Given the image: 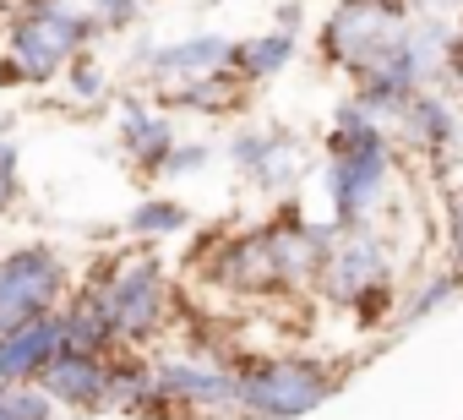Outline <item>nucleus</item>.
Instances as JSON below:
<instances>
[{"label": "nucleus", "instance_id": "nucleus-1", "mask_svg": "<svg viewBox=\"0 0 463 420\" xmlns=\"http://www.w3.org/2000/svg\"><path fill=\"white\" fill-rule=\"evenodd\" d=\"M322 191H327V219L338 230H371L398 180V142L392 131L349 93L327 120L322 148Z\"/></svg>", "mask_w": 463, "mask_h": 420}, {"label": "nucleus", "instance_id": "nucleus-2", "mask_svg": "<svg viewBox=\"0 0 463 420\" xmlns=\"http://www.w3.org/2000/svg\"><path fill=\"white\" fill-rule=\"evenodd\" d=\"M104 28L82 0H23L6 17V55H0V88H44L66 72L71 55L93 50Z\"/></svg>", "mask_w": 463, "mask_h": 420}, {"label": "nucleus", "instance_id": "nucleus-3", "mask_svg": "<svg viewBox=\"0 0 463 420\" xmlns=\"http://www.w3.org/2000/svg\"><path fill=\"white\" fill-rule=\"evenodd\" d=\"M93 295V306L104 311L109 333L120 349H147L169 333L175 322V284L169 268L147 252V246H126L115 257L99 262V273L82 284Z\"/></svg>", "mask_w": 463, "mask_h": 420}, {"label": "nucleus", "instance_id": "nucleus-4", "mask_svg": "<svg viewBox=\"0 0 463 420\" xmlns=\"http://www.w3.org/2000/svg\"><path fill=\"white\" fill-rule=\"evenodd\" d=\"M344 371L311 355H262L241 360V415L246 420H306L338 398Z\"/></svg>", "mask_w": 463, "mask_h": 420}, {"label": "nucleus", "instance_id": "nucleus-5", "mask_svg": "<svg viewBox=\"0 0 463 420\" xmlns=\"http://www.w3.org/2000/svg\"><path fill=\"white\" fill-rule=\"evenodd\" d=\"M409 23H414L409 0H333V12L317 28V55L327 72H344L354 82L403 44Z\"/></svg>", "mask_w": 463, "mask_h": 420}, {"label": "nucleus", "instance_id": "nucleus-6", "mask_svg": "<svg viewBox=\"0 0 463 420\" xmlns=\"http://www.w3.org/2000/svg\"><path fill=\"white\" fill-rule=\"evenodd\" d=\"M66 301H71V273L55 246L28 241V246L0 252V333L55 317Z\"/></svg>", "mask_w": 463, "mask_h": 420}, {"label": "nucleus", "instance_id": "nucleus-7", "mask_svg": "<svg viewBox=\"0 0 463 420\" xmlns=\"http://www.w3.org/2000/svg\"><path fill=\"white\" fill-rule=\"evenodd\" d=\"M153 382L175 420L207 415V420H235L241 415V360L229 355H164L153 360Z\"/></svg>", "mask_w": 463, "mask_h": 420}, {"label": "nucleus", "instance_id": "nucleus-8", "mask_svg": "<svg viewBox=\"0 0 463 420\" xmlns=\"http://www.w3.org/2000/svg\"><path fill=\"white\" fill-rule=\"evenodd\" d=\"M268 230V257H273V284L284 295H311L322 279V262L333 252V241L344 235L333 219H311L295 196H279V207L262 219Z\"/></svg>", "mask_w": 463, "mask_h": 420}, {"label": "nucleus", "instance_id": "nucleus-9", "mask_svg": "<svg viewBox=\"0 0 463 420\" xmlns=\"http://www.w3.org/2000/svg\"><path fill=\"white\" fill-rule=\"evenodd\" d=\"M398 284V257L387 246V235L371 224V230H344L322 262V279H317V295L338 311H349L354 301H365L371 290H387Z\"/></svg>", "mask_w": 463, "mask_h": 420}, {"label": "nucleus", "instance_id": "nucleus-10", "mask_svg": "<svg viewBox=\"0 0 463 420\" xmlns=\"http://www.w3.org/2000/svg\"><path fill=\"white\" fill-rule=\"evenodd\" d=\"M223 153H229V169L241 180H251L262 196H289L295 180L306 175V142L289 126H273V120L241 126L223 142Z\"/></svg>", "mask_w": 463, "mask_h": 420}, {"label": "nucleus", "instance_id": "nucleus-11", "mask_svg": "<svg viewBox=\"0 0 463 420\" xmlns=\"http://www.w3.org/2000/svg\"><path fill=\"white\" fill-rule=\"evenodd\" d=\"M392 142L420 153L441 175L463 148V104H458V93L452 88H420L403 104V115L392 120Z\"/></svg>", "mask_w": 463, "mask_h": 420}, {"label": "nucleus", "instance_id": "nucleus-12", "mask_svg": "<svg viewBox=\"0 0 463 420\" xmlns=\"http://www.w3.org/2000/svg\"><path fill=\"white\" fill-rule=\"evenodd\" d=\"M235 50H241V39H229V33H191L175 44H153L142 82L153 93H169V88H185L202 77H223V72H235Z\"/></svg>", "mask_w": 463, "mask_h": 420}, {"label": "nucleus", "instance_id": "nucleus-13", "mask_svg": "<svg viewBox=\"0 0 463 420\" xmlns=\"http://www.w3.org/2000/svg\"><path fill=\"white\" fill-rule=\"evenodd\" d=\"M207 284L213 290H229V295H273V257H268V230L251 224V230H235V235H213V252H207Z\"/></svg>", "mask_w": 463, "mask_h": 420}, {"label": "nucleus", "instance_id": "nucleus-14", "mask_svg": "<svg viewBox=\"0 0 463 420\" xmlns=\"http://www.w3.org/2000/svg\"><path fill=\"white\" fill-rule=\"evenodd\" d=\"M115 137H120V153L137 175L158 180L164 175V158L175 153V115L158 104V99H142V93H126L120 110H115Z\"/></svg>", "mask_w": 463, "mask_h": 420}, {"label": "nucleus", "instance_id": "nucleus-15", "mask_svg": "<svg viewBox=\"0 0 463 420\" xmlns=\"http://www.w3.org/2000/svg\"><path fill=\"white\" fill-rule=\"evenodd\" d=\"M39 387L50 393L55 409H71V415H109V355L55 349L50 366L39 371Z\"/></svg>", "mask_w": 463, "mask_h": 420}, {"label": "nucleus", "instance_id": "nucleus-16", "mask_svg": "<svg viewBox=\"0 0 463 420\" xmlns=\"http://www.w3.org/2000/svg\"><path fill=\"white\" fill-rule=\"evenodd\" d=\"M109 415H137V420H175L158 382H153V360L142 349H120L109 355Z\"/></svg>", "mask_w": 463, "mask_h": 420}, {"label": "nucleus", "instance_id": "nucleus-17", "mask_svg": "<svg viewBox=\"0 0 463 420\" xmlns=\"http://www.w3.org/2000/svg\"><path fill=\"white\" fill-rule=\"evenodd\" d=\"M55 349H61V311L0 333V382H39Z\"/></svg>", "mask_w": 463, "mask_h": 420}, {"label": "nucleus", "instance_id": "nucleus-18", "mask_svg": "<svg viewBox=\"0 0 463 420\" xmlns=\"http://www.w3.org/2000/svg\"><path fill=\"white\" fill-rule=\"evenodd\" d=\"M295 50H300V33H289V28H262V33L241 39V50H235V77H241L246 88H262V82L284 77V66H295Z\"/></svg>", "mask_w": 463, "mask_h": 420}, {"label": "nucleus", "instance_id": "nucleus-19", "mask_svg": "<svg viewBox=\"0 0 463 420\" xmlns=\"http://www.w3.org/2000/svg\"><path fill=\"white\" fill-rule=\"evenodd\" d=\"M246 99H251V88H246L235 72H223V77H202V82H185V88L158 93V104H164V110H175V115H235Z\"/></svg>", "mask_w": 463, "mask_h": 420}, {"label": "nucleus", "instance_id": "nucleus-20", "mask_svg": "<svg viewBox=\"0 0 463 420\" xmlns=\"http://www.w3.org/2000/svg\"><path fill=\"white\" fill-rule=\"evenodd\" d=\"M458 301H463V273L458 268H436V273H425V279L398 290V317L392 322L398 328H420V322H430L436 311H447Z\"/></svg>", "mask_w": 463, "mask_h": 420}, {"label": "nucleus", "instance_id": "nucleus-21", "mask_svg": "<svg viewBox=\"0 0 463 420\" xmlns=\"http://www.w3.org/2000/svg\"><path fill=\"white\" fill-rule=\"evenodd\" d=\"M61 349H82V355H120L104 311L93 306L88 290H71V301L61 306Z\"/></svg>", "mask_w": 463, "mask_h": 420}, {"label": "nucleus", "instance_id": "nucleus-22", "mask_svg": "<svg viewBox=\"0 0 463 420\" xmlns=\"http://www.w3.org/2000/svg\"><path fill=\"white\" fill-rule=\"evenodd\" d=\"M191 230V207L180 202V196H142L131 214H126V235L137 241V246H158V241H175V235H185Z\"/></svg>", "mask_w": 463, "mask_h": 420}, {"label": "nucleus", "instance_id": "nucleus-23", "mask_svg": "<svg viewBox=\"0 0 463 420\" xmlns=\"http://www.w3.org/2000/svg\"><path fill=\"white\" fill-rule=\"evenodd\" d=\"M61 82H66V99L71 104H104L109 99V66L99 61V50L71 55L66 72H61Z\"/></svg>", "mask_w": 463, "mask_h": 420}, {"label": "nucleus", "instance_id": "nucleus-24", "mask_svg": "<svg viewBox=\"0 0 463 420\" xmlns=\"http://www.w3.org/2000/svg\"><path fill=\"white\" fill-rule=\"evenodd\" d=\"M61 409L39 382H0V420H55Z\"/></svg>", "mask_w": 463, "mask_h": 420}, {"label": "nucleus", "instance_id": "nucleus-25", "mask_svg": "<svg viewBox=\"0 0 463 420\" xmlns=\"http://www.w3.org/2000/svg\"><path fill=\"white\" fill-rule=\"evenodd\" d=\"M441 252H447V268L463 273V180L441 186Z\"/></svg>", "mask_w": 463, "mask_h": 420}, {"label": "nucleus", "instance_id": "nucleus-26", "mask_svg": "<svg viewBox=\"0 0 463 420\" xmlns=\"http://www.w3.org/2000/svg\"><path fill=\"white\" fill-rule=\"evenodd\" d=\"M213 142H175V153L164 158V175L158 180H191V175H202L207 164H213Z\"/></svg>", "mask_w": 463, "mask_h": 420}, {"label": "nucleus", "instance_id": "nucleus-27", "mask_svg": "<svg viewBox=\"0 0 463 420\" xmlns=\"http://www.w3.org/2000/svg\"><path fill=\"white\" fill-rule=\"evenodd\" d=\"M17 202H23V148L0 137V214H12Z\"/></svg>", "mask_w": 463, "mask_h": 420}, {"label": "nucleus", "instance_id": "nucleus-28", "mask_svg": "<svg viewBox=\"0 0 463 420\" xmlns=\"http://www.w3.org/2000/svg\"><path fill=\"white\" fill-rule=\"evenodd\" d=\"M82 6L93 12V23L104 33H126V28L142 23V0H82Z\"/></svg>", "mask_w": 463, "mask_h": 420}, {"label": "nucleus", "instance_id": "nucleus-29", "mask_svg": "<svg viewBox=\"0 0 463 420\" xmlns=\"http://www.w3.org/2000/svg\"><path fill=\"white\" fill-rule=\"evenodd\" d=\"M409 12L414 17H463V0H409Z\"/></svg>", "mask_w": 463, "mask_h": 420}, {"label": "nucleus", "instance_id": "nucleus-30", "mask_svg": "<svg viewBox=\"0 0 463 420\" xmlns=\"http://www.w3.org/2000/svg\"><path fill=\"white\" fill-rule=\"evenodd\" d=\"M300 17H306V0H284V6H279V23H273V28H289V33H300Z\"/></svg>", "mask_w": 463, "mask_h": 420}, {"label": "nucleus", "instance_id": "nucleus-31", "mask_svg": "<svg viewBox=\"0 0 463 420\" xmlns=\"http://www.w3.org/2000/svg\"><path fill=\"white\" fill-rule=\"evenodd\" d=\"M207 6H218V0H207Z\"/></svg>", "mask_w": 463, "mask_h": 420}]
</instances>
